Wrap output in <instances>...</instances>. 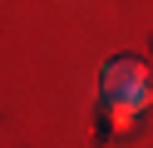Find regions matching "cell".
I'll list each match as a JSON object with an SVG mask.
<instances>
[{
  "label": "cell",
  "instance_id": "cell-1",
  "mask_svg": "<svg viewBox=\"0 0 153 148\" xmlns=\"http://www.w3.org/2000/svg\"><path fill=\"white\" fill-rule=\"evenodd\" d=\"M104 94H119V99H128L133 109H143L148 104V64L133 59V54L109 59V64H104Z\"/></svg>",
  "mask_w": 153,
  "mask_h": 148
}]
</instances>
